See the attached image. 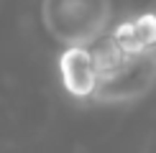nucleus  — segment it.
<instances>
[{"label": "nucleus", "mask_w": 156, "mask_h": 153, "mask_svg": "<svg viewBox=\"0 0 156 153\" xmlns=\"http://www.w3.org/2000/svg\"><path fill=\"white\" fill-rule=\"evenodd\" d=\"M41 23L64 49H90L110 31L113 0H41Z\"/></svg>", "instance_id": "nucleus-1"}, {"label": "nucleus", "mask_w": 156, "mask_h": 153, "mask_svg": "<svg viewBox=\"0 0 156 153\" xmlns=\"http://www.w3.org/2000/svg\"><path fill=\"white\" fill-rule=\"evenodd\" d=\"M108 36L128 56L156 54V8L120 21L113 31H108Z\"/></svg>", "instance_id": "nucleus-4"}, {"label": "nucleus", "mask_w": 156, "mask_h": 153, "mask_svg": "<svg viewBox=\"0 0 156 153\" xmlns=\"http://www.w3.org/2000/svg\"><path fill=\"white\" fill-rule=\"evenodd\" d=\"M156 87V54L128 56L118 69L97 76L90 102L97 105H123L146 97Z\"/></svg>", "instance_id": "nucleus-2"}, {"label": "nucleus", "mask_w": 156, "mask_h": 153, "mask_svg": "<svg viewBox=\"0 0 156 153\" xmlns=\"http://www.w3.org/2000/svg\"><path fill=\"white\" fill-rule=\"evenodd\" d=\"M59 79L69 97L90 102L97 84V69L92 54L84 46H69L59 54Z\"/></svg>", "instance_id": "nucleus-3"}]
</instances>
